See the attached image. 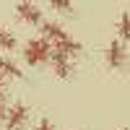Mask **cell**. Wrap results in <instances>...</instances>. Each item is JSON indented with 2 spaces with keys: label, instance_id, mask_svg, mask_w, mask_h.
<instances>
[{
  "label": "cell",
  "instance_id": "obj_14",
  "mask_svg": "<svg viewBox=\"0 0 130 130\" xmlns=\"http://www.w3.org/2000/svg\"><path fill=\"white\" fill-rule=\"evenodd\" d=\"M0 96H3V75H0Z\"/></svg>",
  "mask_w": 130,
  "mask_h": 130
},
{
  "label": "cell",
  "instance_id": "obj_5",
  "mask_svg": "<svg viewBox=\"0 0 130 130\" xmlns=\"http://www.w3.org/2000/svg\"><path fill=\"white\" fill-rule=\"evenodd\" d=\"M104 60H107V65L109 68H122L125 65V47H122V42L120 39H112L109 44H107V50H104Z\"/></svg>",
  "mask_w": 130,
  "mask_h": 130
},
{
  "label": "cell",
  "instance_id": "obj_4",
  "mask_svg": "<svg viewBox=\"0 0 130 130\" xmlns=\"http://www.w3.org/2000/svg\"><path fill=\"white\" fill-rule=\"evenodd\" d=\"M50 60H52V70H55L57 78H73L75 65H73V60H70V57H65L62 52L52 50V52H50Z\"/></svg>",
  "mask_w": 130,
  "mask_h": 130
},
{
  "label": "cell",
  "instance_id": "obj_1",
  "mask_svg": "<svg viewBox=\"0 0 130 130\" xmlns=\"http://www.w3.org/2000/svg\"><path fill=\"white\" fill-rule=\"evenodd\" d=\"M50 52H52V44L47 39H29L24 44V60L31 68H39V65L50 62Z\"/></svg>",
  "mask_w": 130,
  "mask_h": 130
},
{
  "label": "cell",
  "instance_id": "obj_15",
  "mask_svg": "<svg viewBox=\"0 0 130 130\" xmlns=\"http://www.w3.org/2000/svg\"><path fill=\"white\" fill-rule=\"evenodd\" d=\"M122 130H130V127H122Z\"/></svg>",
  "mask_w": 130,
  "mask_h": 130
},
{
  "label": "cell",
  "instance_id": "obj_10",
  "mask_svg": "<svg viewBox=\"0 0 130 130\" xmlns=\"http://www.w3.org/2000/svg\"><path fill=\"white\" fill-rule=\"evenodd\" d=\"M13 47H16V37L10 34L8 29H3V26H0V50H3V52H10Z\"/></svg>",
  "mask_w": 130,
  "mask_h": 130
},
{
  "label": "cell",
  "instance_id": "obj_16",
  "mask_svg": "<svg viewBox=\"0 0 130 130\" xmlns=\"http://www.w3.org/2000/svg\"><path fill=\"white\" fill-rule=\"evenodd\" d=\"M18 130H21V127H18Z\"/></svg>",
  "mask_w": 130,
  "mask_h": 130
},
{
  "label": "cell",
  "instance_id": "obj_8",
  "mask_svg": "<svg viewBox=\"0 0 130 130\" xmlns=\"http://www.w3.org/2000/svg\"><path fill=\"white\" fill-rule=\"evenodd\" d=\"M0 75H3V78H24L18 62H13L10 57H0Z\"/></svg>",
  "mask_w": 130,
  "mask_h": 130
},
{
  "label": "cell",
  "instance_id": "obj_13",
  "mask_svg": "<svg viewBox=\"0 0 130 130\" xmlns=\"http://www.w3.org/2000/svg\"><path fill=\"white\" fill-rule=\"evenodd\" d=\"M5 109H8V104H5L3 96H0V122H3V117H5Z\"/></svg>",
  "mask_w": 130,
  "mask_h": 130
},
{
  "label": "cell",
  "instance_id": "obj_9",
  "mask_svg": "<svg viewBox=\"0 0 130 130\" xmlns=\"http://www.w3.org/2000/svg\"><path fill=\"white\" fill-rule=\"evenodd\" d=\"M117 31H120L122 42H130V13H127V10L120 16V21H117Z\"/></svg>",
  "mask_w": 130,
  "mask_h": 130
},
{
  "label": "cell",
  "instance_id": "obj_11",
  "mask_svg": "<svg viewBox=\"0 0 130 130\" xmlns=\"http://www.w3.org/2000/svg\"><path fill=\"white\" fill-rule=\"evenodd\" d=\"M47 5H52V10H57V13H70L73 8V0H44Z\"/></svg>",
  "mask_w": 130,
  "mask_h": 130
},
{
  "label": "cell",
  "instance_id": "obj_7",
  "mask_svg": "<svg viewBox=\"0 0 130 130\" xmlns=\"http://www.w3.org/2000/svg\"><path fill=\"white\" fill-rule=\"evenodd\" d=\"M52 50H57V52H62L65 57H70V60H73V57H78V55H81V50H83V47H81V42H78V39L65 37V39H62V42H57Z\"/></svg>",
  "mask_w": 130,
  "mask_h": 130
},
{
  "label": "cell",
  "instance_id": "obj_6",
  "mask_svg": "<svg viewBox=\"0 0 130 130\" xmlns=\"http://www.w3.org/2000/svg\"><path fill=\"white\" fill-rule=\"evenodd\" d=\"M39 29H42V39L55 42V44H57V42H62L65 37H68V34H65V29H62L60 24H52V21H42V24H39Z\"/></svg>",
  "mask_w": 130,
  "mask_h": 130
},
{
  "label": "cell",
  "instance_id": "obj_12",
  "mask_svg": "<svg viewBox=\"0 0 130 130\" xmlns=\"http://www.w3.org/2000/svg\"><path fill=\"white\" fill-rule=\"evenodd\" d=\"M37 130H55V125H52L50 120H39V125H37Z\"/></svg>",
  "mask_w": 130,
  "mask_h": 130
},
{
  "label": "cell",
  "instance_id": "obj_3",
  "mask_svg": "<svg viewBox=\"0 0 130 130\" xmlns=\"http://www.w3.org/2000/svg\"><path fill=\"white\" fill-rule=\"evenodd\" d=\"M3 120H5L8 130H18L21 125L29 120V107H26V104H21V102L10 104L8 109H5V117H3Z\"/></svg>",
  "mask_w": 130,
  "mask_h": 130
},
{
  "label": "cell",
  "instance_id": "obj_2",
  "mask_svg": "<svg viewBox=\"0 0 130 130\" xmlns=\"http://www.w3.org/2000/svg\"><path fill=\"white\" fill-rule=\"evenodd\" d=\"M16 16H18V21H24L29 26H39L42 24V10L31 0H18L16 3Z\"/></svg>",
  "mask_w": 130,
  "mask_h": 130
}]
</instances>
